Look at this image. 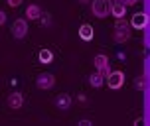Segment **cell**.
I'll return each mask as SVG.
<instances>
[{
	"label": "cell",
	"mask_w": 150,
	"mask_h": 126,
	"mask_svg": "<svg viewBox=\"0 0 150 126\" xmlns=\"http://www.w3.org/2000/svg\"><path fill=\"white\" fill-rule=\"evenodd\" d=\"M111 2L112 0H93L91 2V12L95 18H107L111 14Z\"/></svg>",
	"instance_id": "obj_1"
},
{
	"label": "cell",
	"mask_w": 150,
	"mask_h": 126,
	"mask_svg": "<svg viewBox=\"0 0 150 126\" xmlns=\"http://www.w3.org/2000/svg\"><path fill=\"white\" fill-rule=\"evenodd\" d=\"M93 65H95V69H97L99 73L103 75V77H107V75L111 73V61H109V57H107L105 53H99V55H95Z\"/></svg>",
	"instance_id": "obj_2"
},
{
	"label": "cell",
	"mask_w": 150,
	"mask_h": 126,
	"mask_svg": "<svg viewBox=\"0 0 150 126\" xmlns=\"http://www.w3.org/2000/svg\"><path fill=\"white\" fill-rule=\"evenodd\" d=\"M105 79H107L109 89H112V91L122 89V85H125V73H122V71H111Z\"/></svg>",
	"instance_id": "obj_3"
},
{
	"label": "cell",
	"mask_w": 150,
	"mask_h": 126,
	"mask_svg": "<svg viewBox=\"0 0 150 126\" xmlns=\"http://www.w3.org/2000/svg\"><path fill=\"white\" fill-rule=\"evenodd\" d=\"M28 20L26 18H18V20H14V24H12V36L16 37V39H24V37L28 36Z\"/></svg>",
	"instance_id": "obj_4"
},
{
	"label": "cell",
	"mask_w": 150,
	"mask_h": 126,
	"mask_svg": "<svg viewBox=\"0 0 150 126\" xmlns=\"http://www.w3.org/2000/svg\"><path fill=\"white\" fill-rule=\"evenodd\" d=\"M53 85H55V77L52 73H40L36 77V87L42 91H50L53 89Z\"/></svg>",
	"instance_id": "obj_5"
},
{
	"label": "cell",
	"mask_w": 150,
	"mask_h": 126,
	"mask_svg": "<svg viewBox=\"0 0 150 126\" xmlns=\"http://www.w3.org/2000/svg\"><path fill=\"white\" fill-rule=\"evenodd\" d=\"M130 28H134V30H144L146 26H148V16L144 14V12H136V14H132V18H130Z\"/></svg>",
	"instance_id": "obj_6"
},
{
	"label": "cell",
	"mask_w": 150,
	"mask_h": 126,
	"mask_svg": "<svg viewBox=\"0 0 150 126\" xmlns=\"http://www.w3.org/2000/svg\"><path fill=\"white\" fill-rule=\"evenodd\" d=\"M71 103H73V99H71L67 93H61V95L55 96V106H57L59 111H69V108H71Z\"/></svg>",
	"instance_id": "obj_7"
},
{
	"label": "cell",
	"mask_w": 150,
	"mask_h": 126,
	"mask_svg": "<svg viewBox=\"0 0 150 126\" xmlns=\"http://www.w3.org/2000/svg\"><path fill=\"white\" fill-rule=\"evenodd\" d=\"M112 39L117 42V44H125L130 39V30L128 28H115L112 32Z\"/></svg>",
	"instance_id": "obj_8"
},
{
	"label": "cell",
	"mask_w": 150,
	"mask_h": 126,
	"mask_svg": "<svg viewBox=\"0 0 150 126\" xmlns=\"http://www.w3.org/2000/svg\"><path fill=\"white\" fill-rule=\"evenodd\" d=\"M22 104H24V96H22V93H18V91L10 93V96H8V106H10V108L18 111V108H22Z\"/></svg>",
	"instance_id": "obj_9"
},
{
	"label": "cell",
	"mask_w": 150,
	"mask_h": 126,
	"mask_svg": "<svg viewBox=\"0 0 150 126\" xmlns=\"http://www.w3.org/2000/svg\"><path fill=\"white\" fill-rule=\"evenodd\" d=\"M111 14L115 18H125L127 16V6L119 0H115V2H111Z\"/></svg>",
	"instance_id": "obj_10"
},
{
	"label": "cell",
	"mask_w": 150,
	"mask_h": 126,
	"mask_svg": "<svg viewBox=\"0 0 150 126\" xmlns=\"http://www.w3.org/2000/svg\"><path fill=\"white\" fill-rule=\"evenodd\" d=\"M42 14H44V12H42V8L38 6V4H28V8H26V18H28V22H30V20H40Z\"/></svg>",
	"instance_id": "obj_11"
},
{
	"label": "cell",
	"mask_w": 150,
	"mask_h": 126,
	"mask_svg": "<svg viewBox=\"0 0 150 126\" xmlns=\"http://www.w3.org/2000/svg\"><path fill=\"white\" fill-rule=\"evenodd\" d=\"M93 36H95V30H93L91 24H83L81 28H79V37H81L83 42H91Z\"/></svg>",
	"instance_id": "obj_12"
},
{
	"label": "cell",
	"mask_w": 150,
	"mask_h": 126,
	"mask_svg": "<svg viewBox=\"0 0 150 126\" xmlns=\"http://www.w3.org/2000/svg\"><path fill=\"white\" fill-rule=\"evenodd\" d=\"M89 83H91V87H95V89H101V87L105 85V77L99 73V71H97V73H91V75H89Z\"/></svg>",
	"instance_id": "obj_13"
},
{
	"label": "cell",
	"mask_w": 150,
	"mask_h": 126,
	"mask_svg": "<svg viewBox=\"0 0 150 126\" xmlns=\"http://www.w3.org/2000/svg\"><path fill=\"white\" fill-rule=\"evenodd\" d=\"M38 57H40V63H44V65H47V63H52V61H53V53L50 51V49H42Z\"/></svg>",
	"instance_id": "obj_14"
},
{
	"label": "cell",
	"mask_w": 150,
	"mask_h": 126,
	"mask_svg": "<svg viewBox=\"0 0 150 126\" xmlns=\"http://www.w3.org/2000/svg\"><path fill=\"white\" fill-rule=\"evenodd\" d=\"M134 87L138 91H144L146 89V79H144V77H136L134 79Z\"/></svg>",
	"instance_id": "obj_15"
},
{
	"label": "cell",
	"mask_w": 150,
	"mask_h": 126,
	"mask_svg": "<svg viewBox=\"0 0 150 126\" xmlns=\"http://www.w3.org/2000/svg\"><path fill=\"white\" fill-rule=\"evenodd\" d=\"M6 2H8V6H10V8H18L24 0H6Z\"/></svg>",
	"instance_id": "obj_16"
},
{
	"label": "cell",
	"mask_w": 150,
	"mask_h": 126,
	"mask_svg": "<svg viewBox=\"0 0 150 126\" xmlns=\"http://www.w3.org/2000/svg\"><path fill=\"white\" fill-rule=\"evenodd\" d=\"M119 2H122L125 6H134V4L138 2V0H119Z\"/></svg>",
	"instance_id": "obj_17"
},
{
	"label": "cell",
	"mask_w": 150,
	"mask_h": 126,
	"mask_svg": "<svg viewBox=\"0 0 150 126\" xmlns=\"http://www.w3.org/2000/svg\"><path fill=\"white\" fill-rule=\"evenodd\" d=\"M4 24H6V12L0 10V26H4Z\"/></svg>",
	"instance_id": "obj_18"
},
{
	"label": "cell",
	"mask_w": 150,
	"mask_h": 126,
	"mask_svg": "<svg viewBox=\"0 0 150 126\" xmlns=\"http://www.w3.org/2000/svg\"><path fill=\"white\" fill-rule=\"evenodd\" d=\"M77 124H79V126H91L93 122H91V120H87V118H83V120H79Z\"/></svg>",
	"instance_id": "obj_19"
},
{
	"label": "cell",
	"mask_w": 150,
	"mask_h": 126,
	"mask_svg": "<svg viewBox=\"0 0 150 126\" xmlns=\"http://www.w3.org/2000/svg\"><path fill=\"white\" fill-rule=\"evenodd\" d=\"M79 2H81V4H89L91 0H79Z\"/></svg>",
	"instance_id": "obj_20"
}]
</instances>
